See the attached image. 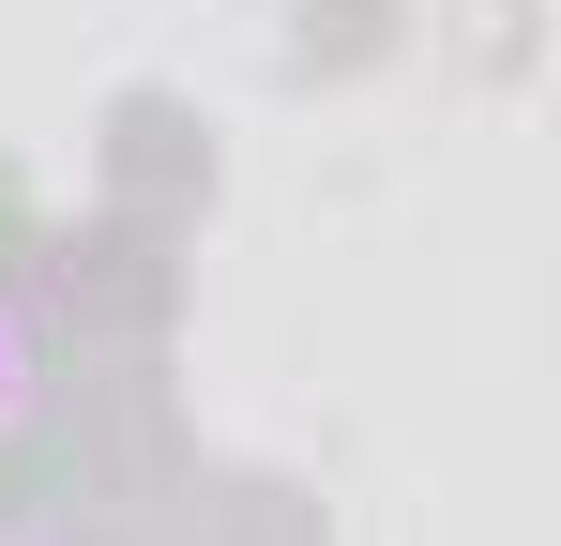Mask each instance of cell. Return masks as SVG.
I'll use <instances>...</instances> for the list:
<instances>
[{"instance_id":"6da1fadb","label":"cell","mask_w":561,"mask_h":546,"mask_svg":"<svg viewBox=\"0 0 561 546\" xmlns=\"http://www.w3.org/2000/svg\"><path fill=\"white\" fill-rule=\"evenodd\" d=\"M0 395H15V319H0Z\"/></svg>"}]
</instances>
